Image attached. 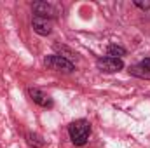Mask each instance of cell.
<instances>
[{
	"mask_svg": "<svg viewBox=\"0 0 150 148\" xmlns=\"http://www.w3.org/2000/svg\"><path fill=\"white\" fill-rule=\"evenodd\" d=\"M26 143H28V147H32V148H42L45 141L37 132H26Z\"/></svg>",
	"mask_w": 150,
	"mask_h": 148,
	"instance_id": "cell-7",
	"label": "cell"
},
{
	"mask_svg": "<svg viewBox=\"0 0 150 148\" xmlns=\"http://www.w3.org/2000/svg\"><path fill=\"white\" fill-rule=\"evenodd\" d=\"M107 56L120 59L122 56H126V49H124L122 45H117V44H110V45H108V49H107Z\"/></svg>",
	"mask_w": 150,
	"mask_h": 148,
	"instance_id": "cell-8",
	"label": "cell"
},
{
	"mask_svg": "<svg viewBox=\"0 0 150 148\" xmlns=\"http://www.w3.org/2000/svg\"><path fill=\"white\" fill-rule=\"evenodd\" d=\"M44 65L49 68V70H54V72H63V73H72L75 70V65L67 59L65 56H59V54H51V56H45L44 58Z\"/></svg>",
	"mask_w": 150,
	"mask_h": 148,
	"instance_id": "cell-2",
	"label": "cell"
},
{
	"mask_svg": "<svg viewBox=\"0 0 150 148\" xmlns=\"http://www.w3.org/2000/svg\"><path fill=\"white\" fill-rule=\"evenodd\" d=\"M96 66H98V70H101L105 73H115V72H120L124 68V63H122V59L105 56V58H100L96 61Z\"/></svg>",
	"mask_w": 150,
	"mask_h": 148,
	"instance_id": "cell-3",
	"label": "cell"
},
{
	"mask_svg": "<svg viewBox=\"0 0 150 148\" xmlns=\"http://www.w3.org/2000/svg\"><path fill=\"white\" fill-rule=\"evenodd\" d=\"M32 9H33L35 16H40V18H52V16L58 14L56 7L49 2H35Z\"/></svg>",
	"mask_w": 150,
	"mask_h": 148,
	"instance_id": "cell-6",
	"label": "cell"
},
{
	"mask_svg": "<svg viewBox=\"0 0 150 148\" xmlns=\"http://www.w3.org/2000/svg\"><path fill=\"white\" fill-rule=\"evenodd\" d=\"M28 94H30V98H32V101L38 105V106H42V108H52V99H51V96H47L45 92H42L40 89L37 87H30L28 89Z\"/></svg>",
	"mask_w": 150,
	"mask_h": 148,
	"instance_id": "cell-4",
	"label": "cell"
},
{
	"mask_svg": "<svg viewBox=\"0 0 150 148\" xmlns=\"http://www.w3.org/2000/svg\"><path fill=\"white\" fill-rule=\"evenodd\" d=\"M134 5L140 7V9H150V2H140V0H134Z\"/></svg>",
	"mask_w": 150,
	"mask_h": 148,
	"instance_id": "cell-9",
	"label": "cell"
},
{
	"mask_svg": "<svg viewBox=\"0 0 150 148\" xmlns=\"http://www.w3.org/2000/svg\"><path fill=\"white\" fill-rule=\"evenodd\" d=\"M32 26H33V32L38 33V35H42V37L49 35L51 30H52L51 21H49L47 18H40V16H33V19H32Z\"/></svg>",
	"mask_w": 150,
	"mask_h": 148,
	"instance_id": "cell-5",
	"label": "cell"
},
{
	"mask_svg": "<svg viewBox=\"0 0 150 148\" xmlns=\"http://www.w3.org/2000/svg\"><path fill=\"white\" fill-rule=\"evenodd\" d=\"M68 136H70V140L75 147H84L91 136V124L86 118L74 120L68 125Z\"/></svg>",
	"mask_w": 150,
	"mask_h": 148,
	"instance_id": "cell-1",
	"label": "cell"
}]
</instances>
